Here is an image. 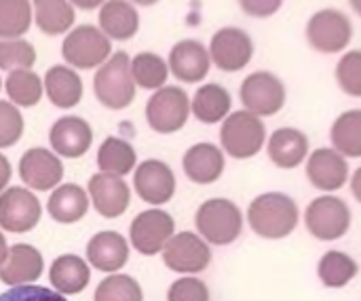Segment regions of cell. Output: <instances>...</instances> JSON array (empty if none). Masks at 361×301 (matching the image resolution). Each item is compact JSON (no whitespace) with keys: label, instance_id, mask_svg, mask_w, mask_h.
I'll use <instances>...</instances> for the list:
<instances>
[{"label":"cell","instance_id":"cell-47","mask_svg":"<svg viewBox=\"0 0 361 301\" xmlns=\"http://www.w3.org/2000/svg\"><path fill=\"white\" fill-rule=\"evenodd\" d=\"M131 4H135V6H152V4H157L159 0H129Z\"/></svg>","mask_w":361,"mask_h":301},{"label":"cell","instance_id":"cell-17","mask_svg":"<svg viewBox=\"0 0 361 301\" xmlns=\"http://www.w3.org/2000/svg\"><path fill=\"white\" fill-rule=\"evenodd\" d=\"M19 177L27 188L47 192L61 181L63 165L53 150L30 148L19 160Z\"/></svg>","mask_w":361,"mask_h":301},{"label":"cell","instance_id":"cell-24","mask_svg":"<svg viewBox=\"0 0 361 301\" xmlns=\"http://www.w3.org/2000/svg\"><path fill=\"white\" fill-rule=\"evenodd\" d=\"M233 110V97L226 87L220 82H205L195 91L190 99V114L203 124L222 122Z\"/></svg>","mask_w":361,"mask_h":301},{"label":"cell","instance_id":"cell-9","mask_svg":"<svg viewBox=\"0 0 361 301\" xmlns=\"http://www.w3.org/2000/svg\"><path fill=\"white\" fill-rule=\"evenodd\" d=\"M190 118V97L182 87L165 84L146 101V122L154 133L171 135L186 127Z\"/></svg>","mask_w":361,"mask_h":301},{"label":"cell","instance_id":"cell-5","mask_svg":"<svg viewBox=\"0 0 361 301\" xmlns=\"http://www.w3.org/2000/svg\"><path fill=\"white\" fill-rule=\"evenodd\" d=\"M93 91L97 101L108 110H125L135 99V82L131 76V57L116 51L102 63L93 76Z\"/></svg>","mask_w":361,"mask_h":301},{"label":"cell","instance_id":"cell-37","mask_svg":"<svg viewBox=\"0 0 361 301\" xmlns=\"http://www.w3.org/2000/svg\"><path fill=\"white\" fill-rule=\"evenodd\" d=\"M36 63V49L25 38L0 40V70H32Z\"/></svg>","mask_w":361,"mask_h":301},{"label":"cell","instance_id":"cell-31","mask_svg":"<svg viewBox=\"0 0 361 301\" xmlns=\"http://www.w3.org/2000/svg\"><path fill=\"white\" fill-rule=\"evenodd\" d=\"M330 143L345 158H361V108L345 110L334 118Z\"/></svg>","mask_w":361,"mask_h":301},{"label":"cell","instance_id":"cell-44","mask_svg":"<svg viewBox=\"0 0 361 301\" xmlns=\"http://www.w3.org/2000/svg\"><path fill=\"white\" fill-rule=\"evenodd\" d=\"M349 188H351V194L353 198L361 205V167H357L353 173H351V179H349Z\"/></svg>","mask_w":361,"mask_h":301},{"label":"cell","instance_id":"cell-28","mask_svg":"<svg viewBox=\"0 0 361 301\" xmlns=\"http://www.w3.org/2000/svg\"><path fill=\"white\" fill-rule=\"evenodd\" d=\"M91 270L78 255H61L51 264L49 283L59 295H76L89 285Z\"/></svg>","mask_w":361,"mask_h":301},{"label":"cell","instance_id":"cell-30","mask_svg":"<svg viewBox=\"0 0 361 301\" xmlns=\"http://www.w3.org/2000/svg\"><path fill=\"white\" fill-rule=\"evenodd\" d=\"M36 27L47 36L68 34L74 25V6L70 0H32Z\"/></svg>","mask_w":361,"mask_h":301},{"label":"cell","instance_id":"cell-36","mask_svg":"<svg viewBox=\"0 0 361 301\" xmlns=\"http://www.w3.org/2000/svg\"><path fill=\"white\" fill-rule=\"evenodd\" d=\"M95 301H144L142 287L127 274H112L95 289Z\"/></svg>","mask_w":361,"mask_h":301},{"label":"cell","instance_id":"cell-11","mask_svg":"<svg viewBox=\"0 0 361 301\" xmlns=\"http://www.w3.org/2000/svg\"><path fill=\"white\" fill-rule=\"evenodd\" d=\"M305 173L309 184L322 194H334L343 190L351 179L349 158H345L332 146L311 150L309 158L305 160Z\"/></svg>","mask_w":361,"mask_h":301},{"label":"cell","instance_id":"cell-22","mask_svg":"<svg viewBox=\"0 0 361 301\" xmlns=\"http://www.w3.org/2000/svg\"><path fill=\"white\" fill-rule=\"evenodd\" d=\"M44 260L32 245H13L4 264L0 266V281L8 287L36 283L42 274Z\"/></svg>","mask_w":361,"mask_h":301},{"label":"cell","instance_id":"cell-2","mask_svg":"<svg viewBox=\"0 0 361 301\" xmlns=\"http://www.w3.org/2000/svg\"><path fill=\"white\" fill-rule=\"evenodd\" d=\"M267 124L264 118L247 112L237 110L231 112L220 127V146L222 152L235 160H250L258 156L267 146Z\"/></svg>","mask_w":361,"mask_h":301},{"label":"cell","instance_id":"cell-41","mask_svg":"<svg viewBox=\"0 0 361 301\" xmlns=\"http://www.w3.org/2000/svg\"><path fill=\"white\" fill-rule=\"evenodd\" d=\"M0 301H68L53 289L38 287V285H21L11 287L8 291L0 293Z\"/></svg>","mask_w":361,"mask_h":301},{"label":"cell","instance_id":"cell-1","mask_svg":"<svg viewBox=\"0 0 361 301\" xmlns=\"http://www.w3.org/2000/svg\"><path fill=\"white\" fill-rule=\"evenodd\" d=\"M245 222L252 232L264 241H283L296 232L302 222L298 203L286 192H262L258 194L245 213Z\"/></svg>","mask_w":361,"mask_h":301},{"label":"cell","instance_id":"cell-45","mask_svg":"<svg viewBox=\"0 0 361 301\" xmlns=\"http://www.w3.org/2000/svg\"><path fill=\"white\" fill-rule=\"evenodd\" d=\"M106 0H70V4L74 8H82V11H95L104 4Z\"/></svg>","mask_w":361,"mask_h":301},{"label":"cell","instance_id":"cell-3","mask_svg":"<svg viewBox=\"0 0 361 301\" xmlns=\"http://www.w3.org/2000/svg\"><path fill=\"white\" fill-rule=\"evenodd\" d=\"M195 226L207 245L226 247L243 234L245 215L239 205L228 198H209L197 209Z\"/></svg>","mask_w":361,"mask_h":301},{"label":"cell","instance_id":"cell-14","mask_svg":"<svg viewBox=\"0 0 361 301\" xmlns=\"http://www.w3.org/2000/svg\"><path fill=\"white\" fill-rule=\"evenodd\" d=\"M42 207L25 188H8L0 194V228L15 234L34 230L40 222Z\"/></svg>","mask_w":361,"mask_h":301},{"label":"cell","instance_id":"cell-4","mask_svg":"<svg viewBox=\"0 0 361 301\" xmlns=\"http://www.w3.org/2000/svg\"><path fill=\"white\" fill-rule=\"evenodd\" d=\"M302 222L315 241L334 243L349 234L353 226V211L345 198L336 194H322L307 205Z\"/></svg>","mask_w":361,"mask_h":301},{"label":"cell","instance_id":"cell-15","mask_svg":"<svg viewBox=\"0 0 361 301\" xmlns=\"http://www.w3.org/2000/svg\"><path fill=\"white\" fill-rule=\"evenodd\" d=\"M167 65L176 80L195 84V82H203L207 78V74L212 70V57L203 42H199L195 38H184L171 46Z\"/></svg>","mask_w":361,"mask_h":301},{"label":"cell","instance_id":"cell-10","mask_svg":"<svg viewBox=\"0 0 361 301\" xmlns=\"http://www.w3.org/2000/svg\"><path fill=\"white\" fill-rule=\"evenodd\" d=\"M254 40L252 36L237 25H226L220 27L212 40H209V57H212V65H216L222 72L235 74L241 72L245 65H250L252 57H254Z\"/></svg>","mask_w":361,"mask_h":301},{"label":"cell","instance_id":"cell-8","mask_svg":"<svg viewBox=\"0 0 361 301\" xmlns=\"http://www.w3.org/2000/svg\"><path fill=\"white\" fill-rule=\"evenodd\" d=\"M239 99L243 103V110L260 118H269L283 110L288 101V89L277 74L269 70H258L247 74L241 82Z\"/></svg>","mask_w":361,"mask_h":301},{"label":"cell","instance_id":"cell-25","mask_svg":"<svg viewBox=\"0 0 361 301\" xmlns=\"http://www.w3.org/2000/svg\"><path fill=\"white\" fill-rule=\"evenodd\" d=\"M49 101L59 110H70L82 99V80L70 65H51L42 80Z\"/></svg>","mask_w":361,"mask_h":301},{"label":"cell","instance_id":"cell-46","mask_svg":"<svg viewBox=\"0 0 361 301\" xmlns=\"http://www.w3.org/2000/svg\"><path fill=\"white\" fill-rule=\"evenodd\" d=\"M6 255H8V245H6V238H4V236L0 234V266L4 264Z\"/></svg>","mask_w":361,"mask_h":301},{"label":"cell","instance_id":"cell-23","mask_svg":"<svg viewBox=\"0 0 361 301\" xmlns=\"http://www.w3.org/2000/svg\"><path fill=\"white\" fill-rule=\"evenodd\" d=\"M97 27L110 40H131L140 30V13L129 0H106L97 13Z\"/></svg>","mask_w":361,"mask_h":301},{"label":"cell","instance_id":"cell-16","mask_svg":"<svg viewBox=\"0 0 361 301\" xmlns=\"http://www.w3.org/2000/svg\"><path fill=\"white\" fill-rule=\"evenodd\" d=\"M133 184L137 196L154 207L169 203L176 194V175L171 167L157 158H148L135 169Z\"/></svg>","mask_w":361,"mask_h":301},{"label":"cell","instance_id":"cell-20","mask_svg":"<svg viewBox=\"0 0 361 301\" xmlns=\"http://www.w3.org/2000/svg\"><path fill=\"white\" fill-rule=\"evenodd\" d=\"M87 188H89V198L102 217L114 219L127 211L131 192H129V186L123 181V177L110 175V173H95L89 179Z\"/></svg>","mask_w":361,"mask_h":301},{"label":"cell","instance_id":"cell-29","mask_svg":"<svg viewBox=\"0 0 361 301\" xmlns=\"http://www.w3.org/2000/svg\"><path fill=\"white\" fill-rule=\"evenodd\" d=\"M89 196L76 184H63L55 188L47 200V211L57 224H76L87 215Z\"/></svg>","mask_w":361,"mask_h":301},{"label":"cell","instance_id":"cell-18","mask_svg":"<svg viewBox=\"0 0 361 301\" xmlns=\"http://www.w3.org/2000/svg\"><path fill=\"white\" fill-rule=\"evenodd\" d=\"M264 148H267L271 162L283 171H292V169L305 165V160L311 154V141H309L307 133L296 127L275 129L269 135Z\"/></svg>","mask_w":361,"mask_h":301},{"label":"cell","instance_id":"cell-34","mask_svg":"<svg viewBox=\"0 0 361 301\" xmlns=\"http://www.w3.org/2000/svg\"><path fill=\"white\" fill-rule=\"evenodd\" d=\"M131 76L135 87H142L146 91H159L167 82L169 65L161 55L144 51L131 59Z\"/></svg>","mask_w":361,"mask_h":301},{"label":"cell","instance_id":"cell-49","mask_svg":"<svg viewBox=\"0 0 361 301\" xmlns=\"http://www.w3.org/2000/svg\"><path fill=\"white\" fill-rule=\"evenodd\" d=\"M0 89H2V80H0Z\"/></svg>","mask_w":361,"mask_h":301},{"label":"cell","instance_id":"cell-12","mask_svg":"<svg viewBox=\"0 0 361 301\" xmlns=\"http://www.w3.org/2000/svg\"><path fill=\"white\" fill-rule=\"evenodd\" d=\"M163 262L169 270L178 274H199L212 264V247L195 232H180L169 238L165 245Z\"/></svg>","mask_w":361,"mask_h":301},{"label":"cell","instance_id":"cell-27","mask_svg":"<svg viewBox=\"0 0 361 301\" xmlns=\"http://www.w3.org/2000/svg\"><path fill=\"white\" fill-rule=\"evenodd\" d=\"M360 274L357 260L341 249L326 251L317 262V278L326 289H345L349 287Z\"/></svg>","mask_w":361,"mask_h":301},{"label":"cell","instance_id":"cell-43","mask_svg":"<svg viewBox=\"0 0 361 301\" xmlns=\"http://www.w3.org/2000/svg\"><path fill=\"white\" fill-rule=\"evenodd\" d=\"M11 162H8V158L4 156V154H0V194H2V190L6 188V184L11 181Z\"/></svg>","mask_w":361,"mask_h":301},{"label":"cell","instance_id":"cell-48","mask_svg":"<svg viewBox=\"0 0 361 301\" xmlns=\"http://www.w3.org/2000/svg\"><path fill=\"white\" fill-rule=\"evenodd\" d=\"M349 4H351V8L361 17V0H349Z\"/></svg>","mask_w":361,"mask_h":301},{"label":"cell","instance_id":"cell-19","mask_svg":"<svg viewBox=\"0 0 361 301\" xmlns=\"http://www.w3.org/2000/svg\"><path fill=\"white\" fill-rule=\"evenodd\" d=\"M51 150L63 158H80L93 143V129L80 116H61L49 131Z\"/></svg>","mask_w":361,"mask_h":301},{"label":"cell","instance_id":"cell-39","mask_svg":"<svg viewBox=\"0 0 361 301\" xmlns=\"http://www.w3.org/2000/svg\"><path fill=\"white\" fill-rule=\"evenodd\" d=\"M23 135V116L11 101H0V150L15 146Z\"/></svg>","mask_w":361,"mask_h":301},{"label":"cell","instance_id":"cell-26","mask_svg":"<svg viewBox=\"0 0 361 301\" xmlns=\"http://www.w3.org/2000/svg\"><path fill=\"white\" fill-rule=\"evenodd\" d=\"M87 260L99 272H116L129 260V245L118 232H99L87 245Z\"/></svg>","mask_w":361,"mask_h":301},{"label":"cell","instance_id":"cell-13","mask_svg":"<svg viewBox=\"0 0 361 301\" xmlns=\"http://www.w3.org/2000/svg\"><path fill=\"white\" fill-rule=\"evenodd\" d=\"M176 234V222L173 217L163 209H150L142 211L129 228L131 245L137 253L152 257L165 249L169 238Z\"/></svg>","mask_w":361,"mask_h":301},{"label":"cell","instance_id":"cell-7","mask_svg":"<svg viewBox=\"0 0 361 301\" xmlns=\"http://www.w3.org/2000/svg\"><path fill=\"white\" fill-rule=\"evenodd\" d=\"M61 55L72 70H93L112 55V40L97 25L82 23L66 34Z\"/></svg>","mask_w":361,"mask_h":301},{"label":"cell","instance_id":"cell-32","mask_svg":"<svg viewBox=\"0 0 361 301\" xmlns=\"http://www.w3.org/2000/svg\"><path fill=\"white\" fill-rule=\"evenodd\" d=\"M135 150L131 148L129 141L121 137H108L102 141L97 150V167L99 173H110V175H127L135 167Z\"/></svg>","mask_w":361,"mask_h":301},{"label":"cell","instance_id":"cell-33","mask_svg":"<svg viewBox=\"0 0 361 301\" xmlns=\"http://www.w3.org/2000/svg\"><path fill=\"white\" fill-rule=\"evenodd\" d=\"M4 89H6L11 103L17 108H34L44 93L40 76L32 70L8 72V76L4 80Z\"/></svg>","mask_w":361,"mask_h":301},{"label":"cell","instance_id":"cell-42","mask_svg":"<svg viewBox=\"0 0 361 301\" xmlns=\"http://www.w3.org/2000/svg\"><path fill=\"white\" fill-rule=\"evenodd\" d=\"M237 2L245 15L256 19H267L283 6V0H237Z\"/></svg>","mask_w":361,"mask_h":301},{"label":"cell","instance_id":"cell-38","mask_svg":"<svg viewBox=\"0 0 361 301\" xmlns=\"http://www.w3.org/2000/svg\"><path fill=\"white\" fill-rule=\"evenodd\" d=\"M341 91L349 97H361V49L345 51L334 70Z\"/></svg>","mask_w":361,"mask_h":301},{"label":"cell","instance_id":"cell-35","mask_svg":"<svg viewBox=\"0 0 361 301\" xmlns=\"http://www.w3.org/2000/svg\"><path fill=\"white\" fill-rule=\"evenodd\" d=\"M32 21V0H0V40L23 38Z\"/></svg>","mask_w":361,"mask_h":301},{"label":"cell","instance_id":"cell-6","mask_svg":"<svg viewBox=\"0 0 361 301\" xmlns=\"http://www.w3.org/2000/svg\"><path fill=\"white\" fill-rule=\"evenodd\" d=\"M307 42L313 51L324 55L343 53L353 40V21L351 17L334 6L319 8L313 13L305 27Z\"/></svg>","mask_w":361,"mask_h":301},{"label":"cell","instance_id":"cell-40","mask_svg":"<svg viewBox=\"0 0 361 301\" xmlns=\"http://www.w3.org/2000/svg\"><path fill=\"white\" fill-rule=\"evenodd\" d=\"M209 289L203 281L195 276H184L178 278L169 291H167V301H209Z\"/></svg>","mask_w":361,"mask_h":301},{"label":"cell","instance_id":"cell-21","mask_svg":"<svg viewBox=\"0 0 361 301\" xmlns=\"http://www.w3.org/2000/svg\"><path fill=\"white\" fill-rule=\"evenodd\" d=\"M224 167H226V158H224L222 148H218L216 143H209V141L190 146L182 158L184 175L192 184H199V186L216 184L222 177Z\"/></svg>","mask_w":361,"mask_h":301}]
</instances>
